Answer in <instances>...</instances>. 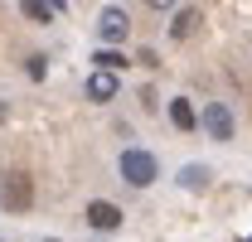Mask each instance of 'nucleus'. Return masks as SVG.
<instances>
[{"label":"nucleus","mask_w":252,"mask_h":242,"mask_svg":"<svg viewBox=\"0 0 252 242\" xmlns=\"http://www.w3.org/2000/svg\"><path fill=\"white\" fill-rule=\"evenodd\" d=\"M117 170H122V180L131 184V189H151V184L160 180V165H156V155L151 151H122V160H117Z\"/></svg>","instance_id":"f257e3e1"},{"label":"nucleus","mask_w":252,"mask_h":242,"mask_svg":"<svg viewBox=\"0 0 252 242\" xmlns=\"http://www.w3.org/2000/svg\"><path fill=\"white\" fill-rule=\"evenodd\" d=\"M0 204L10 213H30L34 209V180L25 170H10V175L0 180Z\"/></svg>","instance_id":"f03ea898"},{"label":"nucleus","mask_w":252,"mask_h":242,"mask_svg":"<svg viewBox=\"0 0 252 242\" xmlns=\"http://www.w3.org/2000/svg\"><path fill=\"white\" fill-rule=\"evenodd\" d=\"M97 34H102V44H126V34H131V20H126L122 5H107V10L97 15Z\"/></svg>","instance_id":"7ed1b4c3"},{"label":"nucleus","mask_w":252,"mask_h":242,"mask_svg":"<svg viewBox=\"0 0 252 242\" xmlns=\"http://www.w3.org/2000/svg\"><path fill=\"white\" fill-rule=\"evenodd\" d=\"M204 131L209 141H233V112L223 102H204Z\"/></svg>","instance_id":"20e7f679"},{"label":"nucleus","mask_w":252,"mask_h":242,"mask_svg":"<svg viewBox=\"0 0 252 242\" xmlns=\"http://www.w3.org/2000/svg\"><path fill=\"white\" fill-rule=\"evenodd\" d=\"M83 218H88V228H97V233H117V228H122V209L107 204V199H93Z\"/></svg>","instance_id":"39448f33"},{"label":"nucleus","mask_w":252,"mask_h":242,"mask_svg":"<svg viewBox=\"0 0 252 242\" xmlns=\"http://www.w3.org/2000/svg\"><path fill=\"white\" fill-rule=\"evenodd\" d=\"M88 97H93V102H112V97H117V73L93 68V73H88Z\"/></svg>","instance_id":"423d86ee"},{"label":"nucleus","mask_w":252,"mask_h":242,"mask_svg":"<svg viewBox=\"0 0 252 242\" xmlns=\"http://www.w3.org/2000/svg\"><path fill=\"white\" fill-rule=\"evenodd\" d=\"M199 20H204V15H199L194 5H185V10L175 15V25H170V34H175V39H194V34H199Z\"/></svg>","instance_id":"0eeeda50"},{"label":"nucleus","mask_w":252,"mask_h":242,"mask_svg":"<svg viewBox=\"0 0 252 242\" xmlns=\"http://www.w3.org/2000/svg\"><path fill=\"white\" fill-rule=\"evenodd\" d=\"M20 10L30 15V20H54V15H63V0H20Z\"/></svg>","instance_id":"6e6552de"},{"label":"nucleus","mask_w":252,"mask_h":242,"mask_svg":"<svg viewBox=\"0 0 252 242\" xmlns=\"http://www.w3.org/2000/svg\"><path fill=\"white\" fill-rule=\"evenodd\" d=\"M209 180H214V170H209V165H185V170H180V184H185L189 194L209 189Z\"/></svg>","instance_id":"1a4fd4ad"},{"label":"nucleus","mask_w":252,"mask_h":242,"mask_svg":"<svg viewBox=\"0 0 252 242\" xmlns=\"http://www.w3.org/2000/svg\"><path fill=\"white\" fill-rule=\"evenodd\" d=\"M170 121H175L180 131H194V126H199V112L189 107V97H175V102H170Z\"/></svg>","instance_id":"9d476101"},{"label":"nucleus","mask_w":252,"mask_h":242,"mask_svg":"<svg viewBox=\"0 0 252 242\" xmlns=\"http://www.w3.org/2000/svg\"><path fill=\"white\" fill-rule=\"evenodd\" d=\"M97 68H102V73H122V68H126V59H122V54H117V49H102V54H97Z\"/></svg>","instance_id":"9b49d317"},{"label":"nucleus","mask_w":252,"mask_h":242,"mask_svg":"<svg viewBox=\"0 0 252 242\" xmlns=\"http://www.w3.org/2000/svg\"><path fill=\"white\" fill-rule=\"evenodd\" d=\"M25 73H30V78H44V59H39V54H34V59H25Z\"/></svg>","instance_id":"f8f14e48"},{"label":"nucleus","mask_w":252,"mask_h":242,"mask_svg":"<svg viewBox=\"0 0 252 242\" xmlns=\"http://www.w3.org/2000/svg\"><path fill=\"white\" fill-rule=\"evenodd\" d=\"M146 5H151V10H170L175 0H146Z\"/></svg>","instance_id":"ddd939ff"},{"label":"nucleus","mask_w":252,"mask_h":242,"mask_svg":"<svg viewBox=\"0 0 252 242\" xmlns=\"http://www.w3.org/2000/svg\"><path fill=\"white\" fill-rule=\"evenodd\" d=\"M54 242H59V238H54Z\"/></svg>","instance_id":"4468645a"}]
</instances>
